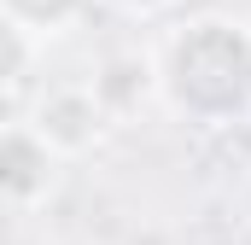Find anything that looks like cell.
<instances>
[{
    "instance_id": "cell-1",
    "label": "cell",
    "mask_w": 251,
    "mask_h": 245,
    "mask_svg": "<svg viewBox=\"0 0 251 245\" xmlns=\"http://www.w3.org/2000/svg\"><path fill=\"white\" fill-rule=\"evenodd\" d=\"M158 105L193 128H234L251 117V24L228 12H199L158 47Z\"/></svg>"
},
{
    "instance_id": "cell-2",
    "label": "cell",
    "mask_w": 251,
    "mask_h": 245,
    "mask_svg": "<svg viewBox=\"0 0 251 245\" xmlns=\"http://www.w3.org/2000/svg\"><path fill=\"white\" fill-rule=\"evenodd\" d=\"M29 122L59 146L64 158H76V152L100 146V134H105L117 117L105 111V99H100L94 82H53V88H41V99H35Z\"/></svg>"
},
{
    "instance_id": "cell-3",
    "label": "cell",
    "mask_w": 251,
    "mask_h": 245,
    "mask_svg": "<svg viewBox=\"0 0 251 245\" xmlns=\"http://www.w3.org/2000/svg\"><path fill=\"white\" fill-rule=\"evenodd\" d=\"M59 164H64V152L29 117L6 122V134H0V187H6L12 210L41 204V198L53 193V181H59Z\"/></svg>"
},
{
    "instance_id": "cell-4",
    "label": "cell",
    "mask_w": 251,
    "mask_h": 245,
    "mask_svg": "<svg viewBox=\"0 0 251 245\" xmlns=\"http://www.w3.org/2000/svg\"><path fill=\"white\" fill-rule=\"evenodd\" d=\"M94 88H100L105 111L123 122L140 99H158V64H152V53H111V59L100 64Z\"/></svg>"
},
{
    "instance_id": "cell-5",
    "label": "cell",
    "mask_w": 251,
    "mask_h": 245,
    "mask_svg": "<svg viewBox=\"0 0 251 245\" xmlns=\"http://www.w3.org/2000/svg\"><path fill=\"white\" fill-rule=\"evenodd\" d=\"M88 6L94 0H0L6 29L24 35V41H53V35H64L70 24H82Z\"/></svg>"
},
{
    "instance_id": "cell-6",
    "label": "cell",
    "mask_w": 251,
    "mask_h": 245,
    "mask_svg": "<svg viewBox=\"0 0 251 245\" xmlns=\"http://www.w3.org/2000/svg\"><path fill=\"white\" fill-rule=\"evenodd\" d=\"M105 6H117V12H164L170 0H105Z\"/></svg>"
}]
</instances>
